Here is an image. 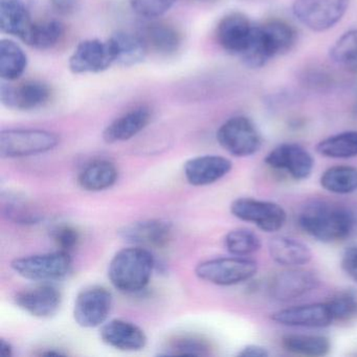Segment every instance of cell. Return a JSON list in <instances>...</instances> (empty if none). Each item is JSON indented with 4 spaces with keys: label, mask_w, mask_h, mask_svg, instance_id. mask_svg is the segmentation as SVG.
Listing matches in <instances>:
<instances>
[{
    "label": "cell",
    "mask_w": 357,
    "mask_h": 357,
    "mask_svg": "<svg viewBox=\"0 0 357 357\" xmlns=\"http://www.w3.org/2000/svg\"><path fill=\"white\" fill-rule=\"evenodd\" d=\"M301 229L321 242L342 241L354 231L356 219L349 208L325 202H311L298 216Z\"/></svg>",
    "instance_id": "obj_1"
},
{
    "label": "cell",
    "mask_w": 357,
    "mask_h": 357,
    "mask_svg": "<svg viewBox=\"0 0 357 357\" xmlns=\"http://www.w3.org/2000/svg\"><path fill=\"white\" fill-rule=\"evenodd\" d=\"M154 268V258L147 248L131 246L114 255L108 267L112 285L125 294L141 291L149 283Z\"/></svg>",
    "instance_id": "obj_2"
},
{
    "label": "cell",
    "mask_w": 357,
    "mask_h": 357,
    "mask_svg": "<svg viewBox=\"0 0 357 357\" xmlns=\"http://www.w3.org/2000/svg\"><path fill=\"white\" fill-rule=\"evenodd\" d=\"M59 137L43 129H7L0 132V156L20 158L51 151Z\"/></svg>",
    "instance_id": "obj_3"
},
{
    "label": "cell",
    "mask_w": 357,
    "mask_h": 357,
    "mask_svg": "<svg viewBox=\"0 0 357 357\" xmlns=\"http://www.w3.org/2000/svg\"><path fill=\"white\" fill-rule=\"evenodd\" d=\"M72 264L70 252L57 250L15 259L12 261L11 267L24 279L51 282L68 277L72 271Z\"/></svg>",
    "instance_id": "obj_4"
},
{
    "label": "cell",
    "mask_w": 357,
    "mask_h": 357,
    "mask_svg": "<svg viewBox=\"0 0 357 357\" xmlns=\"http://www.w3.org/2000/svg\"><path fill=\"white\" fill-rule=\"evenodd\" d=\"M258 264L245 257H227L199 263L195 273L200 280L218 286H233L256 275Z\"/></svg>",
    "instance_id": "obj_5"
},
{
    "label": "cell",
    "mask_w": 357,
    "mask_h": 357,
    "mask_svg": "<svg viewBox=\"0 0 357 357\" xmlns=\"http://www.w3.org/2000/svg\"><path fill=\"white\" fill-rule=\"evenodd\" d=\"M219 145L237 158L254 155L262 146V137L255 123L246 116H234L217 131Z\"/></svg>",
    "instance_id": "obj_6"
},
{
    "label": "cell",
    "mask_w": 357,
    "mask_h": 357,
    "mask_svg": "<svg viewBox=\"0 0 357 357\" xmlns=\"http://www.w3.org/2000/svg\"><path fill=\"white\" fill-rule=\"evenodd\" d=\"M350 0H294L292 12L296 20L313 32L333 28L346 14Z\"/></svg>",
    "instance_id": "obj_7"
},
{
    "label": "cell",
    "mask_w": 357,
    "mask_h": 357,
    "mask_svg": "<svg viewBox=\"0 0 357 357\" xmlns=\"http://www.w3.org/2000/svg\"><path fill=\"white\" fill-rule=\"evenodd\" d=\"M231 212L236 218L254 223L266 233L279 231L285 225L287 214L280 204L273 202L238 198L231 204Z\"/></svg>",
    "instance_id": "obj_8"
},
{
    "label": "cell",
    "mask_w": 357,
    "mask_h": 357,
    "mask_svg": "<svg viewBox=\"0 0 357 357\" xmlns=\"http://www.w3.org/2000/svg\"><path fill=\"white\" fill-rule=\"evenodd\" d=\"M112 307V294L101 286L82 290L74 305V319L82 328H97L107 321Z\"/></svg>",
    "instance_id": "obj_9"
},
{
    "label": "cell",
    "mask_w": 357,
    "mask_h": 357,
    "mask_svg": "<svg viewBox=\"0 0 357 357\" xmlns=\"http://www.w3.org/2000/svg\"><path fill=\"white\" fill-rule=\"evenodd\" d=\"M116 63L109 40L87 39L81 41L70 57L68 68L76 75L105 72Z\"/></svg>",
    "instance_id": "obj_10"
},
{
    "label": "cell",
    "mask_w": 357,
    "mask_h": 357,
    "mask_svg": "<svg viewBox=\"0 0 357 357\" xmlns=\"http://www.w3.org/2000/svg\"><path fill=\"white\" fill-rule=\"evenodd\" d=\"M51 96V89L43 81L28 80L18 84L8 82L0 86L1 103L18 112L38 109L50 101Z\"/></svg>",
    "instance_id": "obj_11"
},
{
    "label": "cell",
    "mask_w": 357,
    "mask_h": 357,
    "mask_svg": "<svg viewBox=\"0 0 357 357\" xmlns=\"http://www.w3.org/2000/svg\"><path fill=\"white\" fill-rule=\"evenodd\" d=\"M265 162L275 170L283 171L294 181H304L312 173V155L298 144H282L271 150Z\"/></svg>",
    "instance_id": "obj_12"
},
{
    "label": "cell",
    "mask_w": 357,
    "mask_h": 357,
    "mask_svg": "<svg viewBox=\"0 0 357 357\" xmlns=\"http://www.w3.org/2000/svg\"><path fill=\"white\" fill-rule=\"evenodd\" d=\"M317 275L306 269L294 268L281 271L271 279L269 294L279 302H291L310 294L319 285Z\"/></svg>",
    "instance_id": "obj_13"
},
{
    "label": "cell",
    "mask_w": 357,
    "mask_h": 357,
    "mask_svg": "<svg viewBox=\"0 0 357 357\" xmlns=\"http://www.w3.org/2000/svg\"><path fill=\"white\" fill-rule=\"evenodd\" d=\"M124 241L144 248H162L172 239L173 227L162 219H147L125 225L119 231Z\"/></svg>",
    "instance_id": "obj_14"
},
{
    "label": "cell",
    "mask_w": 357,
    "mask_h": 357,
    "mask_svg": "<svg viewBox=\"0 0 357 357\" xmlns=\"http://www.w3.org/2000/svg\"><path fill=\"white\" fill-rule=\"evenodd\" d=\"M254 28L245 14L231 12L217 24V43L227 53L240 57L250 43Z\"/></svg>",
    "instance_id": "obj_15"
},
{
    "label": "cell",
    "mask_w": 357,
    "mask_h": 357,
    "mask_svg": "<svg viewBox=\"0 0 357 357\" xmlns=\"http://www.w3.org/2000/svg\"><path fill=\"white\" fill-rule=\"evenodd\" d=\"M14 302L32 317L47 319L54 317L59 310L62 296L55 286L41 284L17 292Z\"/></svg>",
    "instance_id": "obj_16"
},
{
    "label": "cell",
    "mask_w": 357,
    "mask_h": 357,
    "mask_svg": "<svg viewBox=\"0 0 357 357\" xmlns=\"http://www.w3.org/2000/svg\"><path fill=\"white\" fill-rule=\"evenodd\" d=\"M275 323L289 327L324 328L333 323L327 302L282 309L271 314Z\"/></svg>",
    "instance_id": "obj_17"
},
{
    "label": "cell",
    "mask_w": 357,
    "mask_h": 357,
    "mask_svg": "<svg viewBox=\"0 0 357 357\" xmlns=\"http://www.w3.org/2000/svg\"><path fill=\"white\" fill-rule=\"evenodd\" d=\"M101 340L108 346L122 351H141L147 344V335L139 326L124 319H112L100 330Z\"/></svg>",
    "instance_id": "obj_18"
},
{
    "label": "cell",
    "mask_w": 357,
    "mask_h": 357,
    "mask_svg": "<svg viewBox=\"0 0 357 357\" xmlns=\"http://www.w3.org/2000/svg\"><path fill=\"white\" fill-rule=\"evenodd\" d=\"M233 164L220 155H202L191 158L183 166L185 179L195 187L212 185L229 174Z\"/></svg>",
    "instance_id": "obj_19"
},
{
    "label": "cell",
    "mask_w": 357,
    "mask_h": 357,
    "mask_svg": "<svg viewBox=\"0 0 357 357\" xmlns=\"http://www.w3.org/2000/svg\"><path fill=\"white\" fill-rule=\"evenodd\" d=\"M152 112L148 106L132 108L112 121L103 132L106 143L114 144L129 139L139 135L151 122Z\"/></svg>",
    "instance_id": "obj_20"
},
{
    "label": "cell",
    "mask_w": 357,
    "mask_h": 357,
    "mask_svg": "<svg viewBox=\"0 0 357 357\" xmlns=\"http://www.w3.org/2000/svg\"><path fill=\"white\" fill-rule=\"evenodd\" d=\"M34 22L24 0H0L1 32L24 43Z\"/></svg>",
    "instance_id": "obj_21"
},
{
    "label": "cell",
    "mask_w": 357,
    "mask_h": 357,
    "mask_svg": "<svg viewBox=\"0 0 357 357\" xmlns=\"http://www.w3.org/2000/svg\"><path fill=\"white\" fill-rule=\"evenodd\" d=\"M258 30L271 59L287 54L296 45V30L283 20H269L258 26Z\"/></svg>",
    "instance_id": "obj_22"
},
{
    "label": "cell",
    "mask_w": 357,
    "mask_h": 357,
    "mask_svg": "<svg viewBox=\"0 0 357 357\" xmlns=\"http://www.w3.org/2000/svg\"><path fill=\"white\" fill-rule=\"evenodd\" d=\"M268 252L271 258L282 266H302L312 259V252L306 244L286 236L271 238Z\"/></svg>",
    "instance_id": "obj_23"
},
{
    "label": "cell",
    "mask_w": 357,
    "mask_h": 357,
    "mask_svg": "<svg viewBox=\"0 0 357 357\" xmlns=\"http://www.w3.org/2000/svg\"><path fill=\"white\" fill-rule=\"evenodd\" d=\"M108 40L114 53V64L125 68H131L142 63L149 53V50L141 34L116 32Z\"/></svg>",
    "instance_id": "obj_24"
},
{
    "label": "cell",
    "mask_w": 357,
    "mask_h": 357,
    "mask_svg": "<svg viewBox=\"0 0 357 357\" xmlns=\"http://www.w3.org/2000/svg\"><path fill=\"white\" fill-rule=\"evenodd\" d=\"M141 36L149 52L165 56L176 53L183 41L181 32L172 24L164 22H153L147 24Z\"/></svg>",
    "instance_id": "obj_25"
},
{
    "label": "cell",
    "mask_w": 357,
    "mask_h": 357,
    "mask_svg": "<svg viewBox=\"0 0 357 357\" xmlns=\"http://www.w3.org/2000/svg\"><path fill=\"white\" fill-rule=\"evenodd\" d=\"M118 169L109 160H98L84 167L78 177V183L83 190L100 192L109 189L118 179Z\"/></svg>",
    "instance_id": "obj_26"
},
{
    "label": "cell",
    "mask_w": 357,
    "mask_h": 357,
    "mask_svg": "<svg viewBox=\"0 0 357 357\" xmlns=\"http://www.w3.org/2000/svg\"><path fill=\"white\" fill-rule=\"evenodd\" d=\"M28 57L24 50L10 39L0 43V77L6 82L18 80L26 72Z\"/></svg>",
    "instance_id": "obj_27"
},
{
    "label": "cell",
    "mask_w": 357,
    "mask_h": 357,
    "mask_svg": "<svg viewBox=\"0 0 357 357\" xmlns=\"http://www.w3.org/2000/svg\"><path fill=\"white\" fill-rule=\"evenodd\" d=\"M282 346L292 354L310 357L325 356L331 350L329 338L309 334H287L282 338Z\"/></svg>",
    "instance_id": "obj_28"
},
{
    "label": "cell",
    "mask_w": 357,
    "mask_h": 357,
    "mask_svg": "<svg viewBox=\"0 0 357 357\" xmlns=\"http://www.w3.org/2000/svg\"><path fill=\"white\" fill-rule=\"evenodd\" d=\"M321 188L330 193L347 195L357 191V168L335 166L328 169L319 179Z\"/></svg>",
    "instance_id": "obj_29"
},
{
    "label": "cell",
    "mask_w": 357,
    "mask_h": 357,
    "mask_svg": "<svg viewBox=\"0 0 357 357\" xmlns=\"http://www.w3.org/2000/svg\"><path fill=\"white\" fill-rule=\"evenodd\" d=\"M66 28L58 20L35 22L24 43L40 51L53 49L61 41Z\"/></svg>",
    "instance_id": "obj_30"
},
{
    "label": "cell",
    "mask_w": 357,
    "mask_h": 357,
    "mask_svg": "<svg viewBox=\"0 0 357 357\" xmlns=\"http://www.w3.org/2000/svg\"><path fill=\"white\" fill-rule=\"evenodd\" d=\"M317 151L329 158H355L357 156V131H344L331 135L317 144Z\"/></svg>",
    "instance_id": "obj_31"
},
{
    "label": "cell",
    "mask_w": 357,
    "mask_h": 357,
    "mask_svg": "<svg viewBox=\"0 0 357 357\" xmlns=\"http://www.w3.org/2000/svg\"><path fill=\"white\" fill-rule=\"evenodd\" d=\"M211 344L202 337L196 335L175 336L165 344V356H208L211 354Z\"/></svg>",
    "instance_id": "obj_32"
},
{
    "label": "cell",
    "mask_w": 357,
    "mask_h": 357,
    "mask_svg": "<svg viewBox=\"0 0 357 357\" xmlns=\"http://www.w3.org/2000/svg\"><path fill=\"white\" fill-rule=\"evenodd\" d=\"M330 56L335 63L351 72H357V30L342 34L331 47Z\"/></svg>",
    "instance_id": "obj_33"
},
{
    "label": "cell",
    "mask_w": 357,
    "mask_h": 357,
    "mask_svg": "<svg viewBox=\"0 0 357 357\" xmlns=\"http://www.w3.org/2000/svg\"><path fill=\"white\" fill-rule=\"evenodd\" d=\"M225 245L234 256L246 257L260 250L261 240L250 229H236L225 236Z\"/></svg>",
    "instance_id": "obj_34"
},
{
    "label": "cell",
    "mask_w": 357,
    "mask_h": 357,
    "mask_svg": "<svg viewBox=\"0 0 357 357\" xmlns=\"http://www.w3.org/2000/svg\"><path fill=\"white\" fill-rule=\"evenodd\" d=\"M3 213L18 225H36L41 220L38 211L20 196L8 195L3 202Z\"/></svg>",
    "instance_id": "obj_35"
},
{
    "label": "cell",
    "mask_w": 357,
    "mask_h": 357,
    "mask_svg": "<svg viewBox=\"0 0 357 357\" xmlns=\"http://www.w3.org/2000/svg\"><path fill=\"white\" fill-rule=\"evenodd\" d=\"M333 321H350L357 317V296L351 292H340L327 301Z\"/></svg>",
    "instance_id": "obj_36"
},
{
    "label": "cell",
    "mask_w": 357,
    "mask_h": 357,
    "mask_svg": "<svg viewBox=\"0 0 357 357\" xmlns=\"http://www.w3.org/2000/svg\"><path fill=\"white\" fill-rule=\"evenodd\" d=\"M176 0H129L135 13L145 18H158L172 8Z\"/></svg>",
    "instance_id": "obj_37"
},
{
    "label": "cell",
    "mask_w": 357,
    "mask_h": 357,
    "mask_svg": "<svg viewBox=\"0 0 357 357\" xmlns=\"http://www.w3.org/2000/svg\"><path fill=\"white\" fill-rule=\"evenodd\" d=\"M52 236L60 250H64V252H70V250L76 248L80 242V234L70 225H60L55 227Z\"/></svg>",
    "instance_id": "obj_38"
},
{
    "label": "cell",
    "mask_w": 357,
    "mask_h": 357,
    "mask_svg": "<svg viewBox=\"0 0 357 357\" xmlns=\"http://www.w3.org/2000/svg\"><path fill=\"white\" fill-rule=\"evenodd\" d=\"M342 267L344 273L357 283V245L351 246L344 252Z\"/></svg>",
    "instance_id": "obj_39"
},
{
    "label": "cell",
    "mask_w": 357,
    "mask_h": 357,
    "mask_svg": "<svg viewBox=\"0 0 357 357\" xmlns=\"http://www.w3.org/2000/svg\"><path fill=\"white\" fill-rule=\"evenodd\" d=\"M238 355L243 357H267L269 352L266 348L259 344H248L244 347Z\"/></svg>",
    "instance_id": "obj_40"
},
{
    "label": "cell",
    "mask_w": 357,
    "mask_h": 357,
    "mask_svg": "<svg viewBox=\"0 0 357 357\" xmlns=\"http://www.w3.org/2000/svg\"><path fill=\"white\" fill-rule=\"evenodd\" d=\"M79 0H51L52 6L62 14H70L75 11Z\"/></svg>",
    "instance_id": "obj_41"
},
{
    "label": "cell",
    "mask_w": 357,
    "mask_h": 357,
    "mask_svg": "<svg viewBox=\"0 0 357 357\" xmlns=\"http://www.w3.org/2000/svg\"><path fill=\"white\" fill-rule=\"evenodd\" d=\"M13 355V347L7 340H0V356L11 357Z\"/></svg>",
    "instance_id": "obj_42"
}]
</instances>
